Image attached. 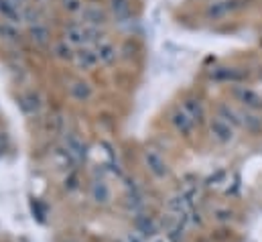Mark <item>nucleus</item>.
<instances>
[{"instance_id":"f257e3e1","label":"nucleus","mask_w":262,"mask_h":242,"mask_svg":"<svg viewBox=\"0 0 262 242\" xmlns=\"http://www.w3.org/2000/svg\"><path fill=\"white\" fill-rule=\"evenodd\" d=\"M252 6V0H209L203 4V16L207 21H224Z\"/></svg>"},{"instance_id":"f03ea898","label":"nucleus","mask_w":262,"mask_h":242,"mask_svg":"<svg viewBox=\"0 0 262 242\" xmlns=\"http://www.w3.org/2000/svg\"><path fill=\"white\" fill-rule=\"evenodd\" d=\"M230 98L236 106H240L244 110L262 112V94L258 90H254L252 86H246V84L230 86Z\"/></svg>"},{"instance_id":"7ed1b4c3","label":"nucleus","mask_w":262,"mask_h":242,"mask_svg":"<svg viewBox=\"0 0 262 242\" xmlns=\"http://www.w3.org/2000/svg\"><path fill=\"white\" fill-rule=\"evenodd\" d=\"M207 128H209L211 140H213L215 145H220V147H226V145H230V143L236 140V132H238V130H236L228 120H224L222 116H217V114L209 116Z\"/></svg>"},{"instance_id":"20e7f679","label":"nucleus","mask_w":262,"mask_h":242,"mask_svg":"<svg viewBox=\"0 0 262 242\" xmlns=\"http://www.w3.org/2000/svg\"><path fill=\"white\" fill-rule=\"evenodd\" d=\"M209 77H211L213 82L228 84V86L246 84V79H248V69H242V67H236V65H217V67H211Z\"/></svg>"},{"instance_id":"39448f33","label":"nucleus","mask_w":262,"mask_h":242,"mask_svg":"<svg viewBox=\"0 0 262 242\" xmlns=\"http://www.w3.org/2000/svg\"><path fill=\"white\" fill-rule=\"evenodd\" d=\"M169 122H171V126H173V130L179 134V136H183V138H191L193 134H195L197 130V124L189 114H187V110L179 104V106H175L173 110H171V114H169Z\"/></svg>"},{"instance_id":"423d86ee","label":"nucleus","mask_w":262,"mask_h":242,"mask_svg":"<svg viewBox=\"0 0 262 242\" xmlns=\"http://www.w3.org/2000/svg\"><path fill=\"white\" fill-rule=\"evenodd\" d=\"M142 159H144V165H146L148 173H152L157 179H165V177L171 175V167H169L167 159L157 149H146Z\"/></svg>"},{"instance_id":"0eeeda50","label":"nucleus","mask_w":262,"mask_h":242,"mask_svg":"<svg viewBox=\"0 0 262 242\" xmlns=\"http://www.w3.org/2000/svg\"><path fill=\"white\" fill-rule=\"evenodd\" d=\"M181 106L187 110V114L197 122V124H203L207 120V108H205V102L199 98V96H187Z\"/></svg>"},{"instance_id":"6e6552de","label":"nucleus","mask_w":262,"mask_h":242,"mask_svg":"<svg viewBox=\"0 0 262 242\" xmlns=\"http://www.w3.org/2000/svg\"><path fill=\"white\" fill-rule=\"evenodd\" d=\"M240 130H246L248 134H262V112L240 108Z\"/></svg>"},{"instance_id":"1a4fd4ad","label":"nucleus","mask_w":262,"mask_h":242,"mask_svg":"<svg viewBox=\"0 0 262 242\" xmlns=\"http://www.w3.org/2000/svg\"><path fill=\"white\" fill-rule=\"evenodd\" d=\"M81 21L85 27H98L106 21V12L96 4H88L81 8Z\"/></svg>"},{"instance_id":"9d476101","label":"nucleus","mask_w":262,"mask_h":242,"mask_svg":"<svg viewBox=\"0 0 262 242\" xmlns=\"http://www.w3.org/2000/svg\"><path fill=\"white\" fill-rule=\"evenodd\" d=\"M116 47L112 45V43H108V41H102V43H98V49H96V55H98V61L100 63H104V65H112L114 61H116Z\"/></svg>"},{"instance_id":"9b49d317","label":"nucleus","mask_w":262,"mask_h":242,"mask_svg":"<svg viewBox=\"0 0 262 242\" xmlns=\"http://www.w3.org/2000/svg\"><path fill=\"white\" fill-rule=\"evenodd\" d=\"M0 12H2V16H4L6 21H10V23H18V21L23 18V14H20V10H18V4L12 2V0H0Z\"/></svg>"},{"instance_id":"f8f14e48","label":"nucleus","mask_w":262,"mask_h":242,"mask_svg":"<svg viewBox=\"0 0 262 242\" xmlns=\"http://www.w3.org/2000/svg\"><path fill=\"white\" fill-rule=\"evenodd\" d=\"M73 59H75V63H77V67H81V69H92L94 65L100 63V61H98V55H96V51H92V49H83V51L75 53Z\"/></svg>"},{"instance_id":"ddd939ff","label":"nucleus","mask_w":262,"mask_h":242,"mask_svg":"<svg viewBox=\"0 0 262 242\" xmlns=\"http://www.w3.org/2000/svg\"><path fill=\"white\" fill-rule=\"evenodd\" d=\"M66 153L73 159V161H81L83 157H85V147H83V143H79L75 136H69L66 140Z\"/></svg>"},{"instance_id":"4468645a","label":"nucleus","mask_w":262,"mask_h":242,"mask_svg":"<svg viewBox=\"0 0 262 242\" xmlns=\"http://www.w3.org/2000/svg\"><path fill=\"white\" fill-rule=\"evenodd\" d=\"M69 92H71V96L75 100H81V102L88 100V98H92V88H90L88 82H73L71 88H69Z\"/></svg>"},{"instance_id":"2eb2a0df","label":"nucleus","mask_w":262,"mask_h":242,"mask_svg":"<svg viewBox=\"0 0 262 242\" xmlns=\"http://www.w3.org/2000/svg\"><path fill=\"white\" fill-rule=\"evenodd\" d=\"M138 232L142 234V236H155V234H159V224L152 220V218H148V216H144V218H140L138 220Z\"/></svg>"},{"instance_id":"dca6fc26","label":"nucleus","mask_w":262,"mask_h":242,"mask_svg":"<svg viewBox=\"0 0 262 242\" xmlns=\"http://www.w3.org/2000/svg\"><path fill=\"white\" fill-rule=\"evenodd\" d=\"M92 197L98 201V204H108L110 199V189L104 182H94L92 185Z\"/></svg>"},{"instance_id":"f3484780","label":"nucleus","mask_w":262,"mask_h":242,"mask_svg":"<svg viewBox=\"0 0 262 242\" xmlns=\"http://www.w3.org/2000/svg\"><path fill=\"white\" fill-rule=\"evenodd\" d=\"M31 35H33V41L39 45H47V41H49V29L41 23H35L31 27Z\"/></svg>"},{"instance_id":"a211bd4d","label":"nucleus","mask_w":262,"mask_h":242,"mask_svg":"<svg viewBox=\"0 0 262 242\" xmlns=\"http://www.w3.org/2000/svg\"><path fill=\"white\" fill-rule=\"evenodd\" d=\"M66 41L73 43V45H81L83 43V27H69L66 33Z\"/></svg>"},{"instance_id":"6ab92c4d","label":"nucleus","mask_w":262,"mask_h":242,"mask_svg":"<svg viewBox=\"0 0 262 242\" xmlns=\"http://www.w3.org/2000/svg\"><path fill=\"white\" fill-rule=\"evenodd\" d=\"M211 214H213V218H215L217 222H222V224H228V222L234 220V212H232L230 208H215Z\"/></svg>"},{"instance_id":"aec40b11","label":"nucleus","mask_w":262,"mask_h":242,"mask_svg":"<svg viewBox=\"0 0 262 242\" xmlns=\"http://www.w3.org/2000/svg\"><path fill=\"white\" fill-rule=\"evenodd\" d=\"M63 6L69 12H81V8H83L81 0H63Z\"/></svg>"},{"instance_id":"412c9836","label":"nucleus","mask_w":262,"mask_h":242,"mask_svg":"<svg viewBox=\"0 0 262 242\" xmlns=\"http://www.w3.org/2000/svg\"><path fill=\"white\" fill-rule=\"evenodd\" d=\"M148 242H173V238H171L167 232H159V234L150 236V240H148Z\"/></svg>"},{"instance_id":"4be33fe9","label":"nucleus","mask_w":262,"mask_h":242,"mask_svg":"<svg viewBox=\"0 0 262 242\" xmlns=\"http://www.w3.org/2000/svg\"><path fill=\"white\" fill-rule=\"evenodd\" d=\"M124 242H144V236H142V234H138V230H136V232H130Z\"/></svg>"},{"instance_id":"5701e85b","label":"nucleus","mask_w":262,"mask_h":242,"mask_svg":"<svg viewBox=\"0 0 262 242\" xmlns=\"http://www.w3.org/2000/svg\"><path fill=\"white\" fill-rule=\"evenodd\" d=\"M12 2H16V4H23V2H25V0H12Z\"/></svg>"},{"instance_id":"b1692460","label":"nucleus","mask_w":262,"mask_h":242,"mask_svg":"<svg viewBox=\"0 0 262 242\" xmlns=\"http://www.w3.org/2000/svg\"><path fill=\"white\" fill-rule=\"evenodd\" d=\"M260 41H262V31H260Z\"/></svg>"},{"instance_id":"393cba45","label":"nucleus","mask_w":262,"mask_h":242,"mask_svg":"<svg viewBox=\"0 0 262 242\" xmlns=\"http://www.w3.org/2000/svg\"><path fill=\"white\" fill-rule=\"evenodd\" d=\"M205 2H209V0H205Z\"/></svg>"}]
</instances>
